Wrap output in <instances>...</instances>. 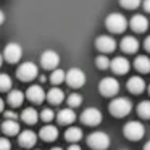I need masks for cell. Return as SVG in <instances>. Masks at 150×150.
Instances as JSON below:
<instances>
[{"mask_svg":"<svg viewBox=\"0 0 150 150\" xmlns=\"http://www.w3.org/2000/svg\"><path fill=\"white\" fill-rule=\"evenodd\" d=\"M121 7H124L126 10H134L137 8L140 4H142V0H120Z\"/></svg>","mask_w":150,"mask_h":150,"instance_id":"30","label":"cell"},{"mask_svg":"<svg viewBox=\"0 0 150 150\" xmlns=\"http://www.w3.org/2000/svg\"><path fill=\"white\" fill-rule=\"evenodd\" d=\"M110 136L103 131H97V132H92L87 137V145L94 150H107L110 147Z\"/></svg>","mask_w":150,"mask_h":150,"instance_id":"3","label":"cell"},{"mask_svg":"<svg viewBox=\"0 0 150 150\" xmlns=\"http://www.w3.org/2000/svg\"><path fill=\"white\" fill-rule=\"evenodd\" d=\"M21 55H23V49H21L20 44L16 42H10L4 50V58L7 60L8 63H16L21 60Z\"/></svg>","mask_w":150,"mask_h":150,"instance_id":"8","label":"cell"},{"mask_svg":"<svg viewBox=\"0 0 150 150\" xmlns=\"http://www.w3.org/2000/svg\"><path fill=\"white\" fill-rule=\"evenodd\" d=\"M11 144L7 137H0V150H10Z\"/></svg>","mask_w":150,"mask_h":150,"instance_id":"33","label":"cell"},{"mask_svg":"<svg viewBox=\"0 0 150 150\" xmlns=\"http://www.w3.org/2000/svg\"><path fill=\"white\" fill-rule=\"evenodd\" d=\"M26 97L29 98V100L33 102V103H42V102L47 98V94L44 92L42 86L34 84V86H29V87H28V91H26Z\"/></svg>","mask_w":150,"mask_h":150,"instance_id":"12","label":"cell"},{"mask_svg":"<svg viewBox=\"0 0 150 150\" xmlns=\"http://www.w3.org/2000/svg\"><path fill=\"white\" fill-rule=\"evenodd\" d=\"M98 91L103 97H115L120 91V82L115 78H103L98 84Z\"/></svg>","mask_w":150,"mask_h":150,"instance_id":"6","label":"cell"},{"mask_svg":"<svg viewBox=\"0 0 150 150\" xmlns=\"http://www.w3.org/2000/svg\"><path fill=\"white\" fill-rule=\"evenodd\" d=\"M81 121L87 126H97L102 123V111L98 108H87V110L82 111Z\"/></svg>","mask_w":150,"mask_h":150,"instance_id":"10","label":"cell"},{"mask_svg":"<svg viewBox=\"0 0 150 150\" xmlns=\"http://www.w3.org/2000/svg\"><path fill=\"white\" fill-rule=\"evenodd\" d=\"M39 118H40V113H37L36 108H31V107L24 108L23 113H21V120L28 124H36L39 121Z\"/></svg>","mask_w":150,"mask_h":150,"instance_id":"23","label":"cell"},{"mask_svg":"<svg viewBox=\"0 0 150 150\" xmlns=\"http://www.w3.org/2000/svg\"><path fill=\"white\" fill-rule=\"evenodd\" d=\"M18 142H20L21 147H24V149H31V147L36 145L37 142V134L34 132V131H23V132H20V136H18Z\"/></svg>","mask_w":150,"mask_h":150,"instance_id":"14","label":"cell"},{"mask_svg":"<svg viewBox=\"0 0 150 150\" xmlns=\"http://www.w3.org/2000/svg\"><path fill=\"white\" fill-rule=\"evenodd\" d=\"M65 139L68 140V142H71V144L81 140L82 139V129L78 127V126H69L68 129H66V132H65Z\"/></svg>","mask_w":150,"mask_h":150,"instance_id":"24","label":"cell"},{"mask_svg":"<svg viewBox=\"0 0 150 150\" xmlns=\"http://www.w3.org/2000/svg\"><path fill=\"white\" fill-rule=\"evenodd\" d=\"M95 65H97L98 69H107V68H110L111 62L108 60L107 55H100V57H97V58H95Z\"/></svg>","mask_w":150,"mask_h":150,"instance_id":"29","label":"cell"},{"mask_svg":"<svg viewBox=\"0 0 150 150\" xmlns=\"http://www.w3.org/2000/svg\"><path fill=\"white\" fill-rule=\"evenodd\" d=\"M40 65L45 69H55L60 65V55L55 50H45L40 55Z\"/></svg>","mask_w":150,"mask_h":150,"instance_id":"9","label":"cell"},{"mask_svg":"<svg viewBox=\"0 0 150 150\" xmlns=\"http://www.w3.org/2000/svg\"><path fill=\"white\" fill-rule=\"evenodd\" d=\"M82 103V97L79 94H71V95H68V105L71 108H76V107H79V105Z\"/></svg>","mask_w":150,"mask_h":150,"instance_id":"31","label":"cell"},{"mask_svg":"<svg viewBox=\"0 0 150 150\" xmlns=\"http://www.w3.org/2000/svg\"><path fill=\"white\" fill-rule=\"evenodd\" d=\"M39 136L42 140H45V142H53V140L58 137V129H57L55 126H52V124H47V126H44L42 129L39 131Z\"/></svg>","mask_w":150,"mask_h":150,"instance_id":"19","label":"cell"},{"mask_svg":"<svg viewBox=\"0 0 150 150\" xmlns=\"http://www.w3.org/2000/svg\"><path fill=\"white\" fill-rule=\"evenodd\" d=\"M2 131L7 136H16V134H20V124L16 120H5L2 124Z\"/></svg>","mask_w":150,"mask_h":150,"instance_id":"22","label":"cell"},{"mask_svg":"<svg viewBox=\"0 0 150 150\" xmlns=\"http://www.w3.org/2000/svg\"><path fill=\"white\" fill-rule=\"evenodd\" d=\"M110 113L116 118H124L131 113L132 110V103H131L129 98L126 97H116L110 102Z\"/></svg>","mask_w":150,"mask_h":150,"instance_id":"1","label":"cell"},{"mask_svg":"<svg viewBox=\"0 0 150 150\" xmlns=\"http://www.w3.org/2000/svg\"><path fill=\"white\" fill-rule=\"evenodd\" d=\"M4 60H5V58H4V53H0V66H2V63H4Z\"/></svg>","mask_w":150,"mask_h":150,"instance_id":"41","label":"cell"},{"mask_svg":"<svg viewBox=\"0 0 150 150\" xmlns=\"http://www.w3.org/2000/svg\"><path fill=\"white\" fill-rule=\"evenodd\" d=\"M4 107H5V102H4V98L0 97V113L4 111Z\"/></svg>","mask_w":150,"mask_h":150,"instance_id":"38","label":"cell"},{"mask_svg":"<svg viewBox=\"0 0 150 150\" xmlns=\"http://www.w3.org/2000/svg\"><path fill=\"white\" fill-rule=\"evenodd\" d=\"M121 49L126 53H136L139 50V40L132 36H124L121 40Z\"/></svg>","mask_w":150,"mask_h":150,"instance_id":"16","label":"cell"},{"mask_svg":"<svg viewBox=\"0 0 150 150\" xmlns=\"http://www.w3.org/2000/svg\"><path fill=\"white\" fill-rule=\"evenodd\" d=\"M144 45H145V50H147V52H150V36L145 39V44H144Z\"/></svg>","mask_w":150,"mask_h":150,"instance_id":"36","label":"cell"},{"mask_svg":"<svg viewBox=\"0 0 150 150\" xmlns=\"http://www.w3.org/2000/svg\"><path fill=\"white\" fill-rule=\"evenodd\" d=\"M52 150H63V149H60V147H53Z\"/></svg>","mask_w":150,"mask_h":150,"instance_id":"42","label":"cell"},{"mask_svg":"<svg viewBox=\"0 0 150 150\" xmlns=\"http://www.w3.org/2000/svg\"><path fill=\"white\" fill-rule=\"evenodd\" d=\"M65 81H66V73L63 71V69H58V68L52 69V74H50V82H52V84L58 86Z\"/></svg>","mask_w":150,"mask_h":150,"instance_id":"26","label":"cell"},{"mask_svg":"<svg viewBox=\"0 0 150 150\" xmlns=\"http://www.w3.org/2000/svg\"><path fill=\"white\" fill-rule=\"evenodd\" d=\"M4 115H5V120H16V118H18V115L15 113V111H11V110L10 111H5Z\"/></svg>","mask_w":150,"mask_h":150,"instance_id":"34","label":"cell"},{"mask_svg":"<svg viewBox=\"0 0 150 150\" xmlns=\"http://www.w3.org/2000/svg\"><path fill=\"white\" fill-rule=\"evenodd\" d=\"M68 150H81V147H79V145H76V142H74L73 145H69V147H68Z\"/></svg>","mask_w":150,"mask_h":150,"instance_id":"37","label":"cell"},{"mask_svg":"<svg viewBox=\"0 0 150 150\" xmlns=\"http://www.w3.org/2000/svg\"><path fill=\"white\" fill-rule=\"evenodd\" d=\"M137 115L144 120H150V100H144L137 105Z\"/></svg>","mask_w":150,"mask_h":150,"instance_id":"27","label":"cell"},{"mask_svg":"<svg viewBox=\"0 0 150 150\" xmlns=\"http://www.w3.org/2000/svg\"><path fill=\"white\" fill-rule=\"evenodd\" d=\"M144 10H145L147 13H150V0H145V2H144Z\"/></svg>","mask_w":150,"mask_h":150,"instance_id":"35","label":"cell"},{"mask_svg":"<svg viewBox=\"0 0 150 150\" xmlns=\"http://www.w3.org/2000/svg\"><path fill=\"white\" fill-rule=\"evenodd\" d=\"M105 26H107L111 33L120 34V33H124V31H126L127 20H126V16L121 15V13H111V15H108L107 20H105Z\"/></svg>","mask_w":150,"mask_h":150,"instance_id":"2","label":"cell"},{"mask_svg":"<svg viewBox=\"0 0 150 150\" xmlns=\"http://www.w3.org/2000/svg\"><path fill=\"white\" fill-rule=\"evenodd\" d=\"M53 118H55V113H53L52 108H44V110L40 111V120L45 121V123H50Z\"/></svg>","mask_w":150,"mask_h":150,"instance_id":"32","label":"cell"},{"mask_svg":"<svg viewBox=\"0 0 150 150\" xmlns=\"http://www.w3.org/2000/svg\"><path fill=\"white\" fill-rule=\"evenodd\" d=\"M134 68L142 74H149L150 73V58L145 55H139L134 60Z\"/></svg>","mask_w":150,"mask_h":150,"instance_id":"20","label":"cell"},{"mask_svg":"<svg viewBox=\"0 0 150 150\" xmlns=\"http://www.w3.org/2000/svg\"><path fill=\"white\" fill-rule=\"evenodd\" d=\"M123 132L126 136V139L129 140H140L145 134V129H144V124L139 123V121H129V123L124 124Z\"/></svg>","mask_w":150,"mask_h":150,"instance_id":"4","label":"cell"},{"mask_svg":"<svg viewBox=\"0 0 150 150\" xmlns=\"http://www.w3.org/2000/svg\"><path fill=\"white\" fill-rule=\"evenodd\" d=\"M129 24L136 33H144V31H147V28H149V20H147V16H144V15H136V16H132V20L129 21Z\"/></svg>","mask_w":150,"mask_h":150,"instance_id":"17","label":"cell"},{"mask_svg":"<svg viewBox=\"0 0 150 150\" xmlns=\"http://www.w3.org/2000/svg\"><path fill=\"white\" fill-rule=\"evenodd\" d=\"M144 150H150V140L145 144V145H144Z\"/></svg>","mask_w":150,"mask_h":150,"instance_id":"40","label":"cell"},{"mask_svg":"<svg viewBox=\"0 0 150 150\" xmlns=\"http://www.w3.org/2000/svg\"><path fill=\"white\" fill-rule=\"evenodd\" d=\"M47 100L52 105H60L63 100H65V92L58 87H52L49 92H47Z\"/></svg>","mask_w":150,"mask_h":150,"instance_id":"21","label":"cell"},{"mask_svg":"<svg viewBox=\"0 0 150 150\" xmlns=\"http://www.w3.org/2000/svg\"><path fill=\"white\" fill-rule=\"evenodd\" d=\"M95 47L102 53H110L116 49V40L110 36H98L95 39Z\"/></svg>","mask_w":150,"mask_h":150,"instance_id":"11","label":"cell"},{"mask_svg":"<svg viewBox=\"0 0 150 150\" xmlns=\"http://www.w3.org/2000/svg\"><path fill=\"white\" fill-rule=\"evenodd\" d=\"M23 100H24V94L21 91H18V89L10 91V94H8V103L11 107H20L23 103Z\"/></svg>","mask_w":150,"mask_h":150,"instance_id":"25","label":"cell"},{"mask_svg":"<svg viewBox=\"0 0 150 150\" xmlns=\"http://www.w3.org/2000/svg\"><path fill=\"white\" fill-rule=\"evenodd\" d=\"M149 94H150V86H149Z\"/></svg>","mask_w":150,"mask_h":150,"instance_id":"43","label":"cell"},{"mask_svg":"<svg viewBox=\"0 0 150 150\" xmlns=\"http://www.w3.org/2000/svg\"><path fill=\"white\" fill-rule=\"evenodd\" d=\"M4 21H5V15H4V11L0 10V24L4 23Z\"/></svg>","mask_w":150,"mask_h":150,"instance_id":"39","label":"cell"},{"mask_svg":"<svg viewBox=\"0 0 150 150\" xmlns=\"http://www.w3.org/2000/svg\"><path fill=\"white\" fill-rule=\"evenodd\" d=\"M66 82H68V86H71L74 89L82 87L86 84V73L81 68H71L66 73Z\"/></svg>","mask_w":150,"mask_h":150,"instance_id":"7","label":"cell"},{"mask_svg":"<svg viewBox=\"0 0 150 150\" xmlns=\"http://www.w3.org/2000/svg\"><path fill=\"white\" fill-rule=\"evenodd\" d=\"M57 120H58L60 124H73L76 121V113L73 108H63V110L58 111Z\"/></svg>","mask_w":150,"mask_h":150,"instance_id":"18","label":"cell"},{"mask_svg":"<svg viewBox=\"0 0 150 150\" xmlns=\"http://www.w3.org/2000/svg\"><path fill=\"white\" fill-rule=\"evenodd\" d=\"M144 89H145V82L140 76H132L127 79V91L131 94H140L144 92Z\"/></svg>","mask_w":150,"mask_h":150,"instance_id":"15","label":"cell"},{"mask_svg":"<svg viewBox=\"0 0 150 150\" xmlns=\"http://www.w3.org/2000/svg\"><path fill=\"white\" fill-rule=\"evenodd\" d=\"M11 89V78L5 73H0V91H10Z\"/></svg>","mask_w":150,"mask_h":150,"instance_id":"28","label":"cell"},{"mask_svg":"<svg viewBox=\"0 0 150 150\" xmlns=\"http://www.w3.org/2000/svg\"><path fill=\"white\" fill-rule=\"evenodd\" d=\"M131 68V63L127 58L124 57H116V58L111 60V65H110V69L115 73V74H126Z\"/></svg>","mask_w":150,"mask_h":150,"instance_id":"13","label":"cell"},{"mask_svg":"<svg viewBox=\"0 0 150 150\" xmlns=\"http://www.w3.org/2000/svg\"><path fill=\"white\" fill-rule=\"evenodd\" d=\"M37 74H39V69H37V66L33 62L21 63L16 69V76L20 81H33V79L37 78Z\"/></svg>","mask_w":150,"mask_h":150,"instance_id":"5","label":"cell"}]
</instances>
